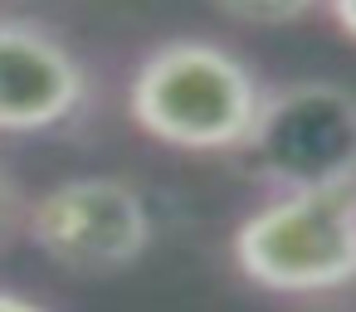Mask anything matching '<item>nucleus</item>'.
Returning <instances> with one entry per match:
<instances>
[{"label":"nucleus","instance_id":"f257e3e1","mask_svg":"<svg viewBox=\"0 0 356 312\" xmlns=\"http://www.w3.org/2000/svg\"><path fill=\"white\" fill-rule=\"evenodd\" d=\"M259 103H264V83L254 64L195 35L156 44L127 83L132 122L152 142L176 151H200V156L239 151L249 142Z\"/></svg>","mask_w":356,"mask_h":312},{"label":"nucleus","instance_id":"f03ea898","mask_svg":"<svg viewBox=\"0 0 356 312\" xmlns=\"http://www.w3.org/2000/svg\"><path fill=\"white\" fill-rule=\"evenodd\" d=\"M234 268L283 297H317L356 283V190L268 195L229 234Z\"/></svg>","mask_w":356,"mask_h":312},{"label":"nucleus","instance_id":"7ed1b4c3","mask_svg":"<svg viewBox=\"0 0 356 312\" xmlns=\"http://www.w3.org/2000/svg\"><path fill=\"white\" fill-rule=\"evenodd\" d=\"M239 151L273 195L356 190V93L332 79L264 88Z\"/></svg>","mask_w":356,"mask_h":312},{"label":"nucleus","instance_id":"20e7f679","mask_svg":"<svg viewBox=\"0 0 356 312\" xmlns=\"http://www.w3.org/2000/svg\"><path fill=\"white\" fill-rule=\"evenodd\" d=\"M20 220H25L30 244L49 263L83 273V278H103V273L137 263L156 234L147 195L122 176L54 181L20 210Z\"/></svg>","mask_w":356,"mask_h":312},{"label":"nucleus","instance_id":"39448f33","mask_svg":"<svg viewBox=\"0 0 356 312\" xmlns=\"http://www.w3.org/2000/svg\"><path fill=\"white\" fill-rule=\"evenodd\" d=\"M93 98L88 64L35 20H0V132L35 137L74 122Z\"/></svg>","mask_w":356,"mask_h":312},{"label":"nucleus","instance_id":"423d86ee","mask_svg":"<svg viewBox=\"0 0 356 312\" xmlns=\"http://www.w3.org/2000/svg\"><path fill=\"white\" fill-rule=\"evenodd\" d=\"M215 6L239 20V25H259V30H278V25H298L312 10H322V0H215Z\"/></svg>","mask_w":356,"mask_h":312},{"label":"nucleus","instance_id":"0eeeda50","mask_svg":"<svg viewBox=\"0 0 356 312\" xmlns=\"http://www.w3.org/2000/svg\"><path fill=\"white\" fill-rule=\"evenodd\" d=\"M20 186H15V176L6 171V166H0V239H6L15 224H20Z\"/></svg>","mask_w":356,"mask_h":312},{"label":"nucleus","instance_id":"6e6552de","mask_svg":"<svg viewBox=\"0 0 356 312\" xmlns=\"http://www.w3.org/2000/svg\"><path fill=\"white\" fill-rule=\"evenodd\" d=\"M322 10L332 15V25H337L346 40H356V0H322Z\"/></svg>","mask_w":356,"mask_h":312},{"label":"nucleus","instance_id":"1a4fd4ad","mask_svg":"<svg viewBox=\"0 0 356 312\" xmlns=\"http://www.w3.org/2000/svg\"><path fill=\"white\" fill-rule=\"evenodd\" d=\"M0 312H49L44 302L25 297V293H10V288H0Z\"/></svg>","mask_w":356,"mask_h":312}]
</instances>
